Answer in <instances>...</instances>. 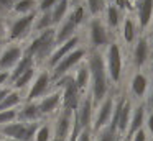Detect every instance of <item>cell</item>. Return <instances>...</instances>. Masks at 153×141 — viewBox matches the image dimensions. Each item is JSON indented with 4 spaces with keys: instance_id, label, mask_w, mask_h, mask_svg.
I'll return each mask as SVG.
<instances>
[{
    "instance_id": "cell-1",
    "label": "cell",
    "mask_w": 153,
    "mask_h": 141,
    "mask_svg": "<svg viewBox=\"0 0 153 141\" xmlns=\"http://www.w3.org/2000/svg\"><path fill=\"white\" fill-rule=\"evenodd\" d=\"M87 67L91 71V97H92L94 105H99L107 95L110 94V79L105 69V61L104 54L100 51H89L87 52Z\"/></svg>"
},
{
    "instance_id": "cell-2",
    "label": "cell",
    "mask_w": 153,
    "mask_h": 141,
    "mask_svg": "<svg viewBox=\"0 0 153 141\" xmlns=\"http://www.w3.org/2000/svg\"><path fill=\"white\" fill-rule=\"evenodd\" d=\"M56 46H58L56 44V26H54V28H50L43 33L33 35V38L30 39L28 46H25V52L33 56L36 66L46 64V61L53 54Z\"/></svg>"
},
{
    "instance_id": "cell-3",
    "label": "cell",
    "mask_w": 153,
    "mask_h": 141,
    "mask_svg": "<svg viewBox=\"0 0 153 141\" xmlns=\"http://www.w3.org/2000/svg\"><path fill=\"white\" fill-rule=\"evenodd\" d=\"M38 12L22 16H8L7 20V43H20L33 35V25Z\"/></svg>"
},
{
    "instance_id": "cell-4",
    "label": "cell",
    "mask_w": 153,
    "mask_h": 141,
    "mask_svg": "<svg viewBox=\"0 0 153 141\" xmlns=\"http://www.w3.org/2000/svg\"><path fill=\"white\" fill-rule=\"evenodd\" d=\"M54 89L61 90V108L69 111H76L79 108V103L82 100V94L74 84L73 74H68L54 82Z\"/></svg>"
},
{
    "instance_id": "cell-5",
    "label": "cell",
    "mask_w": 153,
    "mask_h": 141,
    "mask_svg": "<svg viewBox=\"0 0 153 141\" xmlns=\"http://www.w3.org/2000/svg\"><path fill=\"white\" fill-rule=\"evenodd\" d=\"M104 61H105V69H107L110 82L119 84L120 79H122V69H123V54H122L119 43L112 41L107 46L105 54H104Z\"/></svg>"
},
{
    "instance_id": "cell-6",
    "label": "cell",
    "mask_w": 153,
    "mask_h": 141,
    "mask_svg": "<svg viewBox=\"0 0 153 141\" xmlns=\"http://www.w3.org/2000/svg\"><path fill=\"white\" fill-rule=\"evenodd\" d=\"M84 58H87V49L81 48V46H79V48H76L73 52H69V54L63 59V61L58 62L56 67L50 71L51 72V80H53V84L56 80H59L61 77L68 75L74 67H77V66L84 61Z\"/></svg>"
},
{
    "instance_id": "cell-7",
    "label": "cell",
    "mask_w": 153,
    "mask_h": 141,
    "mask_svg": "<svg viewBox=\"0 0 153 141\" xmlns=\"http://www.w3.org/2000/svg\"><path fill=\"white\" fill-rule=\"evenodd\" d=\"M87 30H89V46L91 51H102L104 48L107 49V46L110 44V35L107 26L102 23L100 18H91L89 25H87Z\"/></svg>"
},
{
    "instance_id": "cell-8",
    "label": "cell",
    "mask_w": 153,
    "mask_h": 141,
    "mask_svg": "<svg viewBox=\"0 0 153 141\" xmlns=\"http://www.w3.org/2000/svg\"><path fill=\"white\" fill-rule=\"evenodd\" d=\"M51 72L48 69H41L36 75H35L33 82H31L30 89H28V94L25 97V102H38L45 97L46 94H50L51 89Z\"/></svg>"
},
{
    "instance_id": "cell-9",
    "label": "cell",
    "mask_w": 153,
    "mask_h": 141,
    "mask_svg": "<svg viewBox=\"0 0 153 141\" xmlns=\"http://www.w3.org/2000/svg\"><path fill=\"white\" fill-rule=\"evenodd\" d=\"M114 107H115V97L114 94H109L99 105L96 107V113H94V121H92V134L99 133L102 128L109 126L110 120H112Z\"/></svg>"
},
{
    "instance_id": "cell-10",
    "label": "cell",
    "mask_w": 153,
    "mask_h": 141,
    "mask_svg": "<svg viewBox=\"0 0 153 141\" xmlns=\"http://www.w3.org/2000/svg\"><path fill=\"white\" fill-rule=\"evenodd\" d=\"M25 54V46L20 43H8L0 52V72H12Z\"/></svg>"
},
{
    "instance_id": "cell-11",
    "label": "cell",
    "mask_w": 153,
    "mask_h": 141,
    "mask_svg": "<svg viewBox=\"0 0 153 141\" xmlns=\"http://www.w3.org/2000/svg\"><path fill=\"white\" fill-rule=\"evenodd\" d=\"M94 110H96V105L92 102L91 94H84L82 100L79 103V108L74 111L77 121H79L81 128L82 130H92V121H94Z\"/></svg>"
},
{
    "instance_id": "cell-12",
    "label": "cell",
    "mask_w": 153,
    "mask_h": 141,
    "mask_svg": "<svg viewBox=\"0 0 153 141\" xmlns=\"http://www.w3.org/2000/svg\"><path fill=\"white\" fill-rule=\"evenodd\" d=\"M73 121H74V111L63 110V108H61L58 117H56V120H54L53 136L59 138V140H63V141H68V138H69V134H71V130H73Z\"/></svg>"
},
{
    "instance_id": "cell-13",
    "label": "cell",
    "mask_w": 153,
    "mask_h": 141,
    "mask_svg": "<svg viewBox=\"0 0 153 141\" xmlns=\"http://www.w3.org/2000/svg\"><path fill=\"white\" fill-rule=\"evenodd\" d=\"M79 43H81V38H79V35H76L74 38H71L69 41H66V43H63V44L56 46V49L53 51V54L50 56V59H48L46 64H45L48 71L54 69L58 66V62L63 61V59L66 58L69 52H73L76 48H79Z\"/></svg>"
},
{
    "instance_id": "cell-14",
    "label": "cell",
    "mask_w": 153,
    "mask_h": 141,
    "mask_svg": "<svg viewBox=\"0 0 153 141\" xmlns=\"http://www.w3.org/2000/svg\"><path fill=\"white\" fill-rule=\"evenodd\" d=\"M17 120L22 123H40V121H43V115L40 111L38 102H23L22 107L18 108Z\"/></svg>"
},
{
    "instance_id": "cell-15",
    "label": "cell",
    "mask_w": 153,
    "mask_h": 141,
    "mask_svg": "<svg viewBox=\"0 0 153 141\" xmlns=\"http://www.w3.org/2000/svg\"><path fill=\"white\" fill-rule=\"evenodd\" d=\"M40 105V111L43 115V118L51 117L53 113H56L58 108L61 107V90L59 89H54L50 94H46L41 100H38Z\"/></svg>"
},
{
    "instance_id": "cell-16",
    "label": "cell",
    "mask_w": 153,
    "mask_h": 141,
    "mask_svg": "<svg viewBox=\"0 0 153 141\" xmlns=\"http://www.w3.org/2000/svg\"><path fill=\"white\" fill-rule=\"evenodd\" d=\"M135 13L140 30H146L153 20V0H135Z\"/></svg>"
},
{
    "instance_id": "cell-17",
    "label": "cell",
    "mask_w": 153,
    "mask_h": 141,
    "mask_svg": "<svg viewBox=\"0 0 153 141\" xmlns=\"http://www.w3.org/2000/svg\"><path fill=\"white\" fill-rule=\"evenodd\" d=\"M132 58H133V64L135 67H143V66L148 62L150 58V41L148 38L142 36L135 41V46H133V52H132Z\"/></svg>"
},
{
    "instance_id": "cell-18",
    "label": "cell",
    "mask_w": 153,
    "mask_h": 141,
    "mask_svg": "<svg viewBox=\"0 0 153 141\" xmlns=\"http://www.w3.org/2000/svg\"><path fill=\"white\" fill-rule=\"evenodd\" d=\"M27 126H28V123H22V121L15 120V121H12V123L5 125V126H0V134H2V138H5V140L22 141L25 131H27Z\"/></svg>"
},
{
    "instance_id": "cell-19",
    "label": "cell",
    "mask_w": 153,
    "mask_h": 141,
    "mask_svg": "<svg viewBox=\"0 0 153 141\" xmlns=\"http://www.w3.org/2000/svg\"><path fill=\"white\" fill-rule=\"evenodd\" d=\"M145 120H146V107L143 103H140L138 107H135L133 111H132V118H130V125H128V130H127L125 138L130 140L137 131L142 130L143 125H145Z\"/></svg>"
},
{
    "instance_id": "cell-20",
    "label": "cell",
    "mask_w": 153,
    "mask_h": 141,
    "mask_svg": "<svg viewBox=\"0 0 153 141\" xmlns=\"http://www.w3.org/2000/svg\"><path fill=\"white\" fill-rule=\"evenodd\" d=\"M76 30H77V26L74 25L69 18L63 20V21L56 26V44L59 46V44H63V43L69 41L71 38H74V36L77 35Z\"/></svg>"
},
{
    "instance_id": "cell-21",
    "label": "cell",
    "mask_w": 153,
    "mask_h": 141,
    "mask_svg": "<svg viewBox=\"0 0 153 141\" xmlns=\"http://www.w3.org/2000/svg\"><path fill=\"white\" fill-rule=\"evenodd\" d=\"M74 84H76V87L81 90V94H84V92L87 90V87H89V82H91V71L89 67H87V62L82 61L79 66L76 67V71H74Z\"/></svg>"
},
{
    "instance_id": "cell-22",
    "label": "cell",
    "mask_w": 153,
    "mask_h": 141,
    "mask_svg": "<svg viewBox=\"0 0 153 141\" xmlns=\"http://www.w3.org/2000/svg\"><path fill=\"white\" fill-rule=\"evenodd\" d=\"M31 67H36V62H35V58L31 54H28V52H25L23 58L18 61V64L13 67V71L10 72V82H8V85H12L15 80H17L18 77H20L22 74H25V72L28 71V69Z\"/></svg>"
},
{
    "instance_id": "cell-23",
    "label": "cell",
    "mask_w": 153,
    "mask_h": 141,
    "mask_svg": "<svg viewBox=\"0 0 153 141\" xmlns=\"http://www.w3.org/2000/svg\"><path fill=\"white\" fill-rule=\"evenodd\" d=\"M130 90H132V94L135 95L137 98H143L146 94V90H148V79H146V75L143 74V72H135L132 77V80H130Z\"/></svg>"
},
{
    "instance_id": "cell-24",
    "label": "cell",
    "mask_w": 153,
    "mask_h": 141,
    "mask_svg": "<svg viewBox=\"0 0 153 141\" xmlns=\"http://www.w3.org/2000/svg\"><path fill=\"white\" fill-rule=\"evenodd\" d=\"M132 102L125 97L123 100V105H122V110H120V118H119V126H117V131L119 134H127V130H128V125H130V118H132Z\"/></svg>"
},
{
    "instance_id": "cell-25",
    "label": "cell",
    "mask_w": 153,
    "mask_h": 141,
    "mask_svg": "<svg viewBox=\"0 0 153 141\" xmlns=\"http://www.w3.org/2000/svg\"><path fill=\"white\" fill-rule=\"evenodd\" d=\"M33 12H38V0H15L10 16H22Z\"/></svg>"
},
{
    "instance_id": "cell-26",
    "label": "cell",
    "mask_w": 153,
    "mask_h": 141,
    "mask_svg": "<svg viewBox=\"0 0 153 141\" xmlns=\"http://www.w3.org/2000/svg\"><path fill=\"white\" fill-rule=\"evenodd\" d=\"M122 39L127 44L137 41V23L132 16H125L122 21Z\"/></svg>"
},
{
    "instance_id": "cell-27",
    "label": "cell",
    "mask_w": 153,
    "mask_h": 141,
    "mask_svg": "<svg viewBox=\"0 0 153 141\" xmlns=\"http://www.w3.org/2000/svg\"><path fill=\"white\" fill-rule=\"evenodd\" d=\"M54 21H53V15L51 12L46 13H40L38 12L36 20H35V25H33V35H38V33H43L50 28H54Z\"/></svg>"
},
{
    "instance_id": "cell-28",
    "label": "cell",
    "mask_w": 153,
    "mask_h": 141,
    "mask_svg": "<svg viewBox=\"0 0 153 141\" xmlns=\"http://www.w3.org/2000/svg\"><path fill=\"white\" fill-rule=\"evenodd\" d=\"M104 13H105V25L109 26V28H112V30H117L119 25L123 21L122 20V12H120L115 5H112V3L105 7V12Z\"/></svg>"
},
{
    "instance_id": "cell-29",
    "label": "cell",
    "mask_w": 153,
    "mask_h": 141,
    "mask_svg": "<svg viewBox=\"0 0 153 141\" xmlns=\"http://www.w3.org/2000/svg\"><path fill=\"white\" fill-rule=\"evenodd\" d=\"M69 12H71V3H69V0H59L58 2V5L54 7L53 10H51V15H53V21H54V25H59L63 20H66L68 18V15H69Z\"/></svg>"
},
{
    "instance_id": "cell-30",
    "label": "cell",
    "mask_w": 153,
    "mask_h": 141,
    "mask_svg": "<svg viewBox=\"0 0 153 141\" xmlns=\"http://www.w3.org/2000/svg\"><path fill=\"white\" fill-rule=\"evenodd\" d=\"M22 103H23V95H22L18 90H12L10 94L4 98V102L0 103V111L18 108V107H22Z\"/></svg>"
},
{
    "instance_id": "cell-31",
    "label": "cell",
    "mask_w": 153,
    "mask_h": 141,
    "mask_svg": "<svg viewBox=\"0 0 153 141\" xmlns=\"http://www.w3.org/2000/svg\"><path fill=\"white\" fill-rule=\"evenodd\" d=\"M35 75H36V67H31V69H28L25 74H22L20 77L17 79V80L13 82V84L10 85L13 90H25L27 87H30L31 85V82H33V79H35Z\"/></svg>"
},
{
    "instance_id": "cell-32",
    "label": "cell",
    "mask_w": 153,
    "mask_h": 141,
    "mask_svg": "<svg viewBox=\"0 0 153 141\" xmlns=\"http://www.w3.org/2000/svg\"><path fill=\"white\" fill-rule=\"evenodd\" d=\"M86 16H87V8H86V7H84V5H76V7H73V10L69 12L68 18H69L71 21L79 28V26L86 21Z\"/></svg>"
},
{
    "instance_id": "cell-33",
    "label": "cell",
    "mask_w": 153,
    "mask_h": 141,
    "mask_svg": "<svg viewBox=\"0 0 153 141\" xmlns=\"http://www.w3.org/2000/svg\"><path fill=\"white\" fill-rule=\"evenodd\" d=\"M105 7H107V2H105V0H86L87 13H89L92 18H97L100 13L105 12Z\"/></svg>"
},
{
    "instance_id": "cell-34",
    "label": "cell",
    "mask_w": 153,
    "mask_h": 141,
    "mask_svg": "<svg viewBox=\"0 0 153 141\" xmlns=\"http://www.w3.org/2000/svg\"><path fill=\"white\" fill-rule=\"evenodd\" d=\"M53 140V134H51V123L50 121H43L40 125L36 131V136H35V141H51Z\"/></svg>"
},
{
    "instance_id": "cell-35",
    "label": "cell",
    "mask_w": 153,
    "mask_h": 141,
    "mask_svg": "<svg viewBox=\"0 0 153 141\" xmlns=\"http://www.w3.org/2000/svg\"><path fill=\"white\" fill-rule=\"evenodd\" d=\"M96 134H97V141H119V136H120L117 131H114L112 128H109V126L102 128V130Z\"/></svg>"
},
{
    "instance_id": "cell-36",
    "label": "cell",
    "mask_w": 153,
    "mask_h": 141,
    "mask_svg": "<svg viewBox=\"0 0 153 141\" xmlns=\"http://www.w3.org/2000/svg\"><path fill=\"white\" fill-rule=\"evenodd\" d=\"M17 113H18V108L0 111V126H5V125H8V123H12V121H15V120H17Z\"/></svg>"
},
{
    "instance_id": "cell-37",
    "label": "cell",
    "mask_w": 153,
    "mask_h": 141,
    "mask_svg": "<svg viewBox=\"0 0 153 141\" xmlns=\"http://www.w3.org/2000/svg\"><path fill=\"white\" fill-rule=\"evenodd\" d=\"M58 2H59V0H38V12L40 13L51 12V10L58 5Z\"/></svg>"
},
{
    "instance_id": "cell-38",
    "label": "cell",
    "mask_w": 153,
    "mask_h": 141,
    "mask_svg": "<svg viewBox=\"0 0 153 141\" xmlns=\"http://www.w3.org/2000/svg\"><path fill=\"white\" fill-rule=\"evenodd\" d=\"M112 5H115L120 12H132V10L135 8V7H133L135 5L133 0H114Z\"/></svg>"
},
{
    "instance_id": "cell-39",
    "label": "cell",
    "mask_w": 153,
    "mask_h": 141,
    "mask_svg": "<svg viewBox=\"0 0 153 141\" xmlns=\"http://www.w3.org/2000/svg\"><path fill=\"white\" fill-rule=\"evenodd\" d=\"M7 20L8 16L0 15V43H7Z\"/></svg>"
},
{
    "instance_id": "cell-40",
    "label": "cell",
    "mask_w": 153,
    "mask_h": 141,
    "mask_svg": "<svg viewBox=\"0 0 153 141\" xmlns=\"http://www.w3.org/2000/svg\"><path fill=\"white\" fill-rule=\"evenodd\" d=\"M77 141H92V130H81Z\"/></svg>"
},
{
    "instance_id": "cell-41",
    "label": "cell",
    "mask_w": 153,
    "mask_h": 141,
    "mask_svg": "<svg viewBox=\"0 0 153 141\" xmlns=\"http://www.w3.org/2000/svg\"><path fill=\"white\" fill-rule=\"evenodd\" d=\"M130 141H146V131L143 130V128H142V130H138L132 138H130Z\"/></svg>"
},
{
    "instance_id": "cell-42",
    "label": "cell",
    "mask_w": 153,
    "mask_h": 141,
    "mask_svg": "<svg viewBox=\"0 0 153 141\" xmlns=\"http://www.w3.org/2000/svg\"><path fill=\"white\" fill-rule=\"evenodd\" d=\"M10 82V72H0V87H7Z\"/></svg>"
},
{
    "instance_id": "cell-43",
    "label": "cell",
    "mask_w": 153,
    "mask_h": 141,
    "mask_svg": "<svg viewBox=\"0 0 153 141\" xmlns=\"http://www.w3.org/2000/svg\"><path fill=\"white\" fill-rule=\"evenodd\" d=\"M12 90H13V89H12L10 85H7V87H0V103L4 102V98L7 97V95L10 94Z\"/></svg>"
},
{
    "instance_id": "cell-44",
    "label": "cell",
    "mask_w": 153,
    "mask_h": 141,
    "mask_svg": "<svg viewBox=\"0 0 153 141\" xmlns=\"http://www.w3.org/2000/svg\"><path fill=\"white\" fill-rule=\"evenodd\" d=\"M145 125H146V130H148L150 133L153 134V113H152V111H150V113H148V117H146Z\"/></svg>"
},
{
    "instance_id": "cell-45",
    "label": "cell",
    "mask_w": 153,
    "mask_h": 141,
    "mask_svg": "<svg viewBox=\"0 0 153 141\" xmlns=\"http://www.w3.org/2000/svg\"><path fill=\"white\" fill-rule=\"evenodd\" d=\"M148 107H150V111L153 113V90H152V94H150V98H148Z\"/></svg>"
},
{
    "instance_id": "cell-46",
    "label": "cell",
    "mask_w": 153,
    "mask_h": 141,
    "mask_svg": "<svg viewBox=\"0 0 153 141\" xmlns=\"http://www.w3.org/2000/svg\"><path fill=\"white\" fill-rule=\"evenodd\" d=\"M69 3L76 7V5H81V0H69Z\"/></svg>"
},
{
    "instance_id": "cell-47",
    "label": "cell",
    "mask_w": 153,
    "mask_h": 141,
    "mask_svg": "<svg viewBox=\"0 0 153 141\" xmlns=\"http://www.w3.org/2000/svg\"><path fill=\"white\" fill-rule=\"evenodd\" d=\"M51 141H63V140H59V138H54V136H53V140H51Z\"/></svg>"
},
{
    "instance_id": "cell-48",
    "label": "cell",
    "mask_w": 153,
    "mask_h": 141,
    "mask_svg": "<svg viewBox=\"0 0 153 141\" xmlns=\"http://www.w3.org/2000/svg\"><path fill=\"white\" fill-rule=\"evenodd\" d=\"M2 49H4V43H0V52H2Z\"/></svg>"
},
{
    "instance_id": "cell-49",
    "label": "cell",
    "mask_w": 153,
    "mask_h": 141,
    "mask_svg": "<svg viewBox=\"0 0 153 141\" xmlns=\"http://www.w3.org/2000/svg\"><path fill=\"white\" fill-rule=\"evenodd\" d=\"M105 2H107V3H109V5H110V3H114V0H105Z\"/></svg>"
},
{
    "instance_id": "cell-50",
    "label": "cell",
    "mask_w": 153,
    "mask_h": 141,
    "mask_svg": "<svg viewBox=\"0 0 153 141\" xmlns=\"http://www.w3.org/2000/svg\"><path fill=\"white\" fill-rule=\"evenodd\" d=\"M152 46H153V36H152Z\"/></svg>"
},
{
    "instance_id": "cell-51",
    "label": "cell",
    "mask_w": 153,
    "mask_h": 141,
    "mask_svg": "<svg viewBox=\"0 0 153 141\" xmlns=\"http://www.w3.org/2000/svg\"><path fill=\"white\" fill-rule=\"evenodd\" d=\"M4 141H10V140H4Z\"/></svg>"
},
{
    "instance_id": "cell-52",
    "label": "cell",
    "mask_w": 153,
    "mask_h": 141,
    "mask_svg": "<svg viewBox=\"0 0 153 141\" xmlns=\"http://www.w3.org/2000/svg\"><path fill=\"white\" fill-rule=\"evenodd\" d=\"M0 138H2V136H0ZM0 141H2V140H0Z\"/></svg>"
},
{
    "instance_id": "cell-53",
    "label": "cell",
    "mask_w": 153,
    "mask_h": 141,
    "mask_svg": "<svg viewBox=\"0 0 153 141\" xmlns=\"http://www.w3.org/2000/svg\"><path fill=\"white\" fill-rule=\"evenodd\" d=\"M133 2H135V0H133Z\"/></svg>"
}]
</instances>
